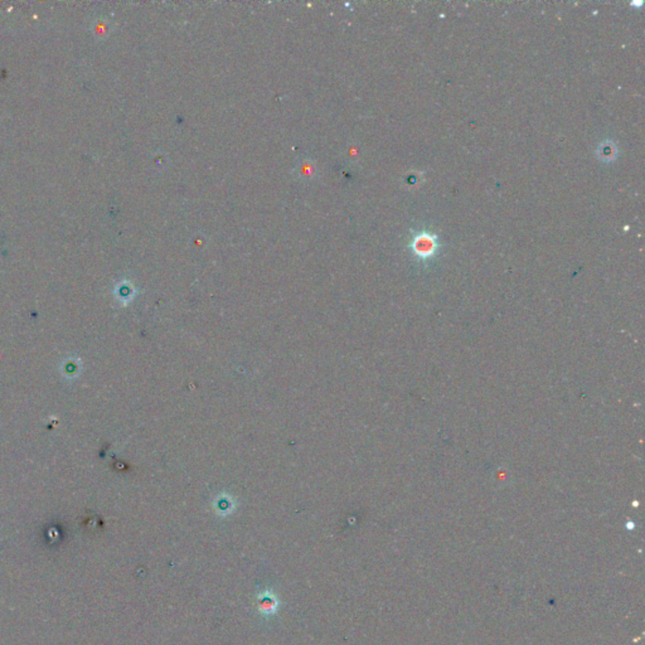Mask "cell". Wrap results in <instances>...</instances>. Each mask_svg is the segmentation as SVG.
<instances>
[{"instance_id":"2","label":"cell","mask_w":645,"mask_h":645,"mask_svg":"<svg viewBox=\"0 0 645 645\" xmlns=\"http://www.w3.org/2000/svg\"><path fill=\"white\" fill-rule=\"evenodd\" d=\"M619 150L618 146L613 141H603L601 144L599 145V148H597V155H599V158L605 161V163H609V161H614V160L618 158Z\"/></svg>"},{"instance_id":"1","label":"cell","mask_w":645,"mask_h":645,"mask_svg":"<svg viewBox=\"0 0 645 645\" xmlns=\"http://www.w3.org/2000/svg\"><path fill=\"white\" fill-rule=\"evenodd\" d=\"M440 247L436 235H432L429 232H420L414 236L410 242V249L412 254L420 261H427L435 256Z\"/></svg>"}]
</instances>
